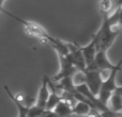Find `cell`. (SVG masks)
Listing matches in <instances>:
<instances>
[{"label":"cell","instance_id":"cell-1","mask_svg":"<svg viewBox=\"0 0 122 117\" xmlns=\"http://www.w3.org/2000/svg\"><path fill=\"white\" fill-rule=\"evenodd\" d=\"M117 17H118L117 10L112 14L103 16V22L101 28L94 34L97 40V50L107 52V50L114 44L118 34L121 32L117 28Z\"/></svg>","mask_w":122,"mask_h":117},{"label":"cell","instance_id":"cell-2","mask_svg":"<svg viewBox=\"0 0 122 117\" xmlns=\"http://www.w3.org/2000/svg\"><path fill=\"white\" fill-rule=\"evenodd\" d=\"M2 13L6 14L8 16L12 17L13 19H15L16 21L20 22L24 27V30H25L26 34H27L29 37L36 38V40H40L42 43H45V44H48V40L51 38V35H49L48 32L44 29L43 26H41L40 23L34 22V21H29V20H25V19L20 18V17L16 16V15H13L12 13L8 12L6 10H2Z\"/></svg>","mask_w":122,"mask_h":117},{"label":"cell","instance_id":"cell-3","mask_svg":"<svg viewBox=\"0 0 122 117\" xmlns=\"http://www.w3.org/2000/svg\"><path fill=\"white\" fill-rule=\"evenodd\" d=\"M122 68V58L119 61V63L117 65H115V67L109 71V76L106 78L105 80H103V83L101 85L100 92L97 94V98L102 103L107 105L108 100H109L112 94L115 92V90L117 88L116 85V78L118 71H120Z\"/></svg>","mask_w":122,"mask_h":117},{"label":"cell","instance_id":"cell-4","mask_svg":"<svg viewBox=\"0 0 122 117\" xmlns=\"http://www.w3.org/2000/svg\"><path fill=\"white\" fill-rule=\"evenodd\" d=\"M59 57V62H60V70L55 77L51 79L54 83H57L63 78L66 77H73L76 72H77V68L74 66L73 62H72L71 58L67 55H58Z\"/></svg>","mask_w":122,"mask_h":117},{"label":"cell","instance_id":"cell-5","mask_svg":"<svg viewBox=\"0 0 122 117\" xmlns=\"http://www.w3.org/2000/svg\"><path fill=\"white\" fill-rule=\"evenodd\" d=\"M85 75V84L87 85L88 90L92 95L97 97V94L100 92L101 85L103 83V77H102V72L97 70H89L86 69L84 71Z\"/></svg>","mask_w":122,"mask_h":117},{"label":"cell","instance_id":"cell-6","mask_svg":"<svg viewBox=\"0 0 122 117\" xmlns=\"http://www.w3.org/2000/svg\"><path fill=\"white\" fill-rule=\"evenodd\" d=\"M106 53L107 52H105V51L97 50L94 60L92 61V63L90 65L87 66L86 69H89V70H97L100 72H104L106 70L110 71L115 67V65L110 63V61L107 58V54Z\"/></svg>","mask_w":122,"mask_h":117},{"label":"cell","instance_id":"cell-7","mask_svg":"<svg viewBox=\"0 0 122 117\" xmlns=\"http://www.w3.org/2000/svg\"><path fill=\"white\" fill-rule=\"evenodd\" d=\"M67 49H69V57L71 58L74 66L77 68L78 71L84 72L87 68L86 62H85L84 55L80 50V46L76 43H66Z\"/></svg>","mask_w":122,"mask_h":117},{"label":"cell","instance_id":"cell-8","mask_svg":"<svg viewBox=\"0 0 122 117\" xmlns=\"http://www.w3.org/2000/svg\"><path fill=\"white\" fill-rule=\"evenodd\" d=\"M80 50H81V53L84 55L85 62H86V65H90L92 63V61L94 60L95 54L97 52V37L94 35L92 36V40L89 43L88 45H86L85 47H80Z\"/></svg>","mask_w":122,"mask_h":117},{"label":"cell","instance_id":"cell-9","mask_svg":"<svg viewBox=\"0 0 122 117\" xmlns=\"http://www.w3.org/2000/svg\"><path fill=\"white\" fill-rule=\"evenodd\" d=\"M48 81H49V78L47 77L46 75H44L42 80V85L40 87V90H39V94H38V98H36V105L40 108H43L45 109V105H46L47 102V99H48L49 96V86H48Z\"/></svg>","mask_w":122,"mask_h":117},{"label":"cell","instance_id":"cell-10","mask_svg":"<svg viewBox=\"0 0 122 117\" xmlns=\"http://www.w3.org/2000/svg\"><path fill=\"white\" fill-rule=\"evenodd\" d=\"M108 108L115 113H122V85L117 86L108 100Z\"/></svg>","mask_w":122,"mask_h":117},{"label":"cell","instance_id":"cell-11","mask_svg":"<svg viewBox=\"0 0 122 117\" xmlns=\"http://www.w3.org/2000/svg\"><path fill=\"white\" fill-rule=\"evenodd\" d=\"M53 112L58 117H71L72 116V105L65 100L59 101L57 105L54 108Z\"/></svg>","mask_w":122,"mask_h":117},{"label":"cell","instance_id":"cell-12","mask_svg":"<svg viewBox=\"0 0 122 117\" xmlns=\"http://www.w3.org/2000/svg\"><path fill=\"white\" fill-rule=\"evenodd\" d=\"M91 110L92 109L88 103L82 102V101H76V103L72 107V115L86 117L90 113Z\"/></svg>","mask_w":122,"mask_h":117},{"label":"cell","instance_id":"cell-13","mask_svg":"<svg viewBox=\"0 0 122 117\" xmlns=\"http://www.w3.org/2000/svg\"><path fill=\"white\" fill-rule=\"evenodd\" d=\"M4 90H5V93L8 94V96L11 98V100L14 102V104L17 107V110H18V117H27V114H28V110H29V108L26 107L24 103L19 102V101L16 100V98L14 97V95L11 93V90H9V87L6 85L3 86Z\"/></svg>","mask_w":122,"mask_h":117},{"label":"cell","instance_id":"cell-14","mask_svg":"<svg viewBox=\"0 0 122 117\" xmlns=\"http://www.w3.org/2000/svg\"><path fill=\"white\" fill-rule=\"evenodd\" d=\"M97 4H99V10L101 14L105 16V15L112 14V11L115 6V1L114 0H99Z\"/></svg>","mask_w":122,"mask_h":117},{"label":"cell","instance_id":"cell-15","mask_svg":"<svg viewBox=\"0 0 122 117\" xmlns=\"http://www.w3.org/2000/svg\"><path fill=\"white\" fill-rule=\"evenodd\" d=\"M46 111L45 109L43 108H40L38 105H32V107L29 108L28 110V114H27V117H40L44 114V112Z\"/></svg>","mask_w":122,"mask_h":117},{"label":"cell","instance_id":"cell-16","mask_svg":"<svg viewBox=\"0 0 122 117\" xmlns=\"http://www.w3.org/2000/svg\"><path fill=\"white\" fill-rule=\"evenodd\" d=\"M118 11V17H117V28L120 31H122V6H118L117 8Z\"/></svg>","mask_w":122,"mask_h":117},{"label":"cell","instance_id":"cell-17","mask_svg":"<svg viewBox=\"0 0 122 117\" xmlns=\"http://www.w3.org/2000/svg\"><path fill=\"white\" fill-rule=\"evenodd\" d=\"M116 5H117V8H118V6H122V0H118L117 3H116Z\"/></svg>","mask_w":122,"mask_h":117},{"label":"cell","instance_id":"cell-18","mask_svg":"<svg viewBox=\"0 0 122 117\" xmlns=\"http://www.w3.org/2000/svg\"><path fill=\"white\" fill-rule=\"evenodd\" d=\"M2 10H3V9H0V12H2Z\"/></svg>","mask_w":122,"mask_h":117}]
</instances>
